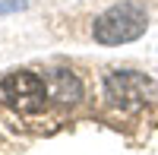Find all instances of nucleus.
I'll return each instance as SVG.
<instances>
[{
    "label": "nucleus",
    "instance_id": "1",
    "mask_svg": "<svg viewBox=\"0 0 158 155\" xmlns=\"http://www.w3.org/2000/svg\"><path fill=\"white\" fill-rule=\"evenodd\" d=\"M149 16L146 10L133 0H123V3H114L111 10H104L101 16L95 19V41L101 44H127V41H136V38L146 32Z\"/></svg>",
    "mask_w": 158,
    "mask_h": 155
},
{
    "label": "nucleus",
    "instance_id": "2",
    "mask_svg": "<svg viewBox=\"0 0 158 155\" xmlns=\"http://www.w3.org/2000/svg\"><path fill=\"white\" fill-rule=\"evenodd\" d=\"M0 105H6L19 114H41L48 105L44 76H38L32 70L10 73L6 79H0Z\"/></svg>",
    "mask_w": 158,
    "mask_h": 155
},
{
    "label": "nucleus",
    "instance_id": "3",
    "mask_svg": "<svg viewBox=\"0 0 158 155\" xmlns=\"http://www.w3.org/2000/svg\"><path fill=\"white\" fill-rule=\"evenodd\" d=\"M44 82H48V98L60 101V105H76L82 98V82L67 70H51L44 76Z\"/></svg>",
    "mask_w": 158,
    "mask_h": 155
},
{
    "label": "nucleus",
    "instance_id": "4",
    "mask_svg": "<svg viewBox=\"0 0 158 155\" xmlns=\"http://www.w3.org/2000/svg\"><path fill=\"white\" fill-rule=\"evenodd\" d=\"M13 10H25V0H0V13H13Z\"/></svg>",
    "mask_w": 158,
    "mask_h": 155
}]
</instances>
